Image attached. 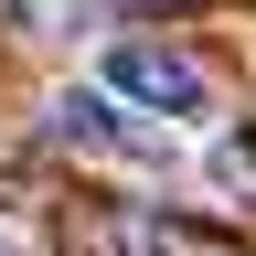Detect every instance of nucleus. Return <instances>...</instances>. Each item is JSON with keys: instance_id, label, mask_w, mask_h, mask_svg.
<instances>
[{"instance_id": "obj_1", "label": "nucleus", "mask_w": 256, "mask_h": 256, "mask_svg": "<svg viewBox=\"0 0 256 256\" xmlns=\"http://www.w3.org/2000/svg\"><path fill=\"white\" fill-rule=\"evenodd\" d=\"M43 128H54V150H75V160H118V171H171V160H182L171 118L128 107V96H107V86H64L54 107H43Z\"/></svg>"}, {"instance_id": "obj_2", "label": "nucleus", "mask_w": 256, "mask_h": 256, "mask_svg": "<svg viewBox=\"0 0 256 256\" xmlns=\"http://www.w3.org/2000/svg\"><path fill=\"white\" fill-rule=\"evenodd\" d=\"M96 86L128 96V107H150V118H171V128L214 118V75L182 43H107V54H96Z\"/></svg>"}, {"instance_id": "obj_3", "label": "nucleus", "mask_w": 256, "mask_h": 256, "mask_svg": "<svg viewBox=\"0 0 256 256\" xmlns=\"http://www.w3.org/2000/svg\"><path fill=\"white\" fill-rule=\"evenodd\" d=\"M96 246H107V256H192V246L171 235V224H150V214H118V224H107Z\"/></svg>"}, {"instance_id": "obj_4", "label": "nucleus", "mask_w": 256, "mask_h": 256, "mask_svg": "<svg viewBox=\"0 0 256 256\" xmlns=\"http://www.w3.org/2000/svg\"><path fill=\"white\" fill-rule=\"evenodd\" d=\"M0 256H22V246H0Z\"/></svg>"}]
</instances>
